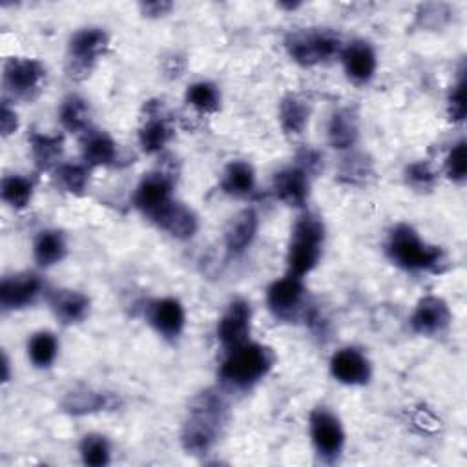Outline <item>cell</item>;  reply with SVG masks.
I'll return each instance as SVG.
<instances>
[{
	"label": "cell",
	"instance_id": "1",
	"mask_svg": "<svg viewBox=\"0 0 467 467\" xmlns=\"http://www.w3.org/2000/svg\"><path fill=\"white\" fill-rule=\"evenodd\" d=\"M226 421V403L224 400L213 392L206 390L199 394L186 416V421L182 425V445L192 454H204L208 452Z\"/></svg>",
	"mask_w": 467,
	"mask_h": 467
},
{
	"label": "cell",
	"instance_id": "2",
	"mask_svg": "<svg viewBox=\"0 0 467 467\" xmlns=\"http://www.w3.org/2000/svg\"><path fill=\"white\" fill-rule=\"evenodd\" d=\"M387 255L407 272H441L445 266L441 248L425 243L409 224H398L389 234Z\"/></svg>",
	"mask_w": 467,
	"mask_h": 467
},
{
	"label": "cell",
	"instance_id": "3",
	"mask_svg": "<svg viewBox=\"0 0 467 467\" xmlns=\"http://www.w3.org/2000/svg\"><path fill=\"white\" fill-rule=\"evenodd\" d=\"M274 361V352L268 347L246 341L244 345L228 350V356L219 368V379L228 389L244 390L261 381L270 372Z\"/></svg>",
	"mask_w": 467,
	"mask_h": 467
},
{
	"label": "cell",
	"instance_id": "4",
	"mask_svg": "<svg viewBox=\"0 0 467 467\" xmlns=\"http://www.w3.org/2000/svg\"><path fill=\"white\" fill-rule=\"evenodd\" d=\"M325 243V226L323 221L314 213L301 215L294 228L286 254L288 274L303 277L308 274L319 261Z\"/></svg>",
	"mask_w": 467,
	"mask_h": 467
},
{
	"label": "cell",
	"instance_id": "5",
	"mask_svg": "<svg viewBox=\"0 0 467 467\" xmlns=\"http://www.w3.org/2000/svg\"><path fill=\"white\" fill-rule=\"evenodd\" d=\"M288 55L301 66H314L341 53V40L330 31H297L286 38Z\"/></svg>",
	"mask_w": 467,
	"mask_h": 467
},
{
	"label": "cell",
	"instance_id": "6",
	"mask_svg": "<svg viewBox=\"0 0 467 467\" xmlns=\"http://www.w3.org/2000/svg\"><path fill=\"white\" fill-rule=\"evenodd\" d=\"M305 286L301 277L286 274L274 281L266 290V305L270 312L285 321L296 319L303 312Z\"/></svg>",
	"mask_w": 467,
	"mask_h": 467
},
{
	"label": "cell",
	"instance_id": "7",
	"mask_svg": "<svg viewBox=\"0 0 467 467\" xmlns=\"http://www.w3.org/2000/svg\"><path fill=\"white\" fill-rule=\"evenodd\" d=\"M310 436L319 456L334 460L339 456L345 445V431L337 416L323 407L310 414Z\"/></svg>",
	"mask_w": 467,
	"mask_h": 467
},
{
	"label": "cell",
	"instance_id": "8",
	"mask_svg": "<svg viewBox=\"0 0 467 467\" xmlns=\"http://www.w3.org/2000/svg\"><path fill=\"white\" fill-rule=\"evenodd\" d=\"M46 77V67L36 58L11 57L4 64V88L15 97H29Z\"/></svg>",
	"mask_w": 467,
	"mask_h": 467
},
{
	"label": "cell",
	"instance_id": "9",
	"mask_svg": "<svg viewBox=\"0 0 467 467\" xmlns=\"http://www.w3.org/2000/svg\"><path fill=\"white\" fill-rule=\"evenodd\" d=\"M250 319H252V308L248 301L244 299L230 301V305L226 306L217 325V339L221 341L226 352L248 341Z\"/></svg>",
	"mask_w": 467,
	"mask_h": 467
},
{
	"label": "cell",
	"instance_id": "10",
	"mask_svg": "<svg viewBox=\"0 0 467 467\" xmlns=\"http://www.w3.org/2000/svg\"><path fill=\"white\" fill-rule=\"evenodd\" d=\"M42 292V279L36 274L22 272L7 275L0 285V305L5 310H18L35 303Z\"/></svg>",
	"mask_w": 467,
	"mask_h": 467
},
{
	"label": "cell",
	"instance_id": "11",
	"mask_svg": "<svg viewBox=\"0 0 467 467\" xmlns=\"http://www.w3.org/2000/svg\"><path fill=\"white\" fill-rule=\"evenodd\" d=\"M170 201H173L171 179L161 171L144 175L133 195L135 206L150 219L159 213Z\"/></svg>",
	"mask_w": 467,
	"mask_h": 467
},
{
	"label": "cell",
	"instance_id": "12",
	"mask_svg": "<svg viewBox=\"0 0 467 467\" xmlns=\"http://www.w3.org/2000/svg\"><path fill=\"white\" fill-rule=\"evenodd\" d=\"M451 323V310L447 303L438 296H425L418 301L412 316L410 327L420 336L441 334Z\"/></svg>",
	"mask_w": 467,
	"mask_h": 467
},
{
	"label": "cell",
	"instance_id": "13",
	"mask_svg": "<svg viewBox=\"0 0 467 467\" xmlns=\"http://www.w3.org/2000/svg\"><path fill=\"white\" fill-rule=\"evenodd\" d=\"M330 374L334 379L345 385H365L372 376V367L363 352L347 347L332 356Z\"/></svg>",
	"mask_w": 467,
	"mask_h": 467
},
{
	"label": "cell",
	"instance_id": "14",
	"mask_svg": "<svg viewBox=\"0 0 467 467\" xmlns=\"http://www.w3.org/2000/svg\"><path fill=\"white\" fill-rule=\"evenodd\" d=\"M341 62L354 84H367L376 73V51L367 40H354L341 49Z\"/></svg>",
	"mask_w": 467,
	"mask_h": 467
},
{
	"label": "cell",
	"instance_id": "15",
	"mask_svg": "<svg viewBox=\"0 0 467 467\" xmlns=\"http://www.w3.org/2000/svg\"><path fill=\"white\" fill-rule=\"evenodd\" d=\"M151 221L175 239H190L199 228V219L192 208L182 202L170 201Z\"/></svg>",
	"mask_w": 467,
	"mask_h": 467
},
{
	"label": "cell",
	"instance_id": "16",
	"mask_svg": "<svg viewBox=\"0 0 467 467\" xmlns=\"http://www.w3.org/2000/svg\"><path fill=\"white\" fill-rule=\"evenodd\" d=\"M272 190L281 202L292 208H299L308 199V190H310L308 173L299 166L285 168L274 175Z\"/></svg>",
	"mask_w": 467,
	"mask_h": 467
},
{
	"label": "cell",
	"instance_id": "17",
	"mask_svg": "<svg viewBox=\"0 0 467 467\" xmlns=\"http://www.w3.org/2000/svg\"><path fill=\"white\" fill-rule=\"evenodd\" d=\"M148 321L162 337L173 339L182 332L186 316L175 297H162L148 305Z\"/></svg>",
	"mask_w": 467,
	"mask_h": 467
},
{
	"label": "cell",
	"instance_id": "18",
	"mask_svg": "<svg viewBox=\"0 0 467 467\" xmlns=\"http://www.w3.org/2000/svg\"><path fill=\"white\" fill-rule=\"evenodd\" d=\"M108 33L100 27H84L77 31L69 40V57L71 60L80 66L88 67L91 62H95L104 49L108 47Z\"/></svg>",
	"mask_w": 467,
	"mask_h": 467
},
{
	"label": "cell",
	"instance_id": "19",
	"mask_svg": "<svg viewBox=\"0 0 467 467\" xmlns=\"http://www.w3.org/2000/svg\"><path fill=\"white\" fill-rule=\"evenodd\" d=\"M257 226L259 219L254 208H244L235 217H232L224 230V246L228 255L243 254L252 244L257 234Z\"/></svg>",
	"mask_w": 467,
	"mask_h": 467
},
{
	"label": "cell",
	"instance_id": "20",
	"mask_svg": "<svg viewBox=\"0 0 467 467\" xmlns=\"http://www.w3.org/2000/svg\"><path fill=\"white\" fill-rule=\"evenodd\" d=\"M49 308L64 325H75L86 319L89 312V299L78 290H53L49 294Z\"/></svg>",
	"mask_w": 467,
	"mask_h": 467
},
{
	"label": "cell",
	"instance_id": "21",
	"mask_svg": "<svg viewBox=\"0 0 467 467\" xmlns=\"http://www.w3.org/2000/svg\"><path fill=\"white\" fill-rule=\"evenodd\" d=\"M80 155L84 164L89 166H108L117 159V144L104 131H86Z\"/></svg>",
	"mask_w": 467,
	"mask_h": 467
},
{
	"label": "cell",
	"instance_id": "22",
	"mask_svg": "<svg viewBox=\"0 0 467 467\" xmlns=\"http://www.w3.org/2000/svg\"><path fill=\"white\" fill-rule=\"evenodd\" d=\"M221 188L226 195L232 197H246L255 188V171L246 161H232L223 170Z\"/></svg>",
	"mask_w": 467,
	"mask_h": 467
},
{
	"label": "cell",
	"instance_id": "23",
	"mask_svg": "<svg viewBox=\"0 0 467 467\" xmlns=\"http://www.w3.org/2000/svg\"><path fill=\"white\" fill-rule=\"evenodd\" d=\"M29 148L35 164L40 170L57 168L64 151V139L60 135H46V133H31L29 135Z\"/></svg>",
	"mask_w": 467,
	"mask_h": 467
},
{
	"label": "cell",
	"instance_id": "24",
	"mask_svg": "<svg viewBox=\"0 0 467 467\" xmlns=\"http://www.w3.org/2000/svg\"><path fill=\"white\" fill-rule=\"evenodd\" d=\"M66 239L57 230H44L36 235L33 243V257L40 266H51L64 259Z\"/></svg>",
	"mask_w": 467,
	"mask_h": 467
},
{
	"label": "cell",
	"instance_id": "25",
	"mask_svg": "<svg viewBox=\"0 0 467 467\" xmlns=\"http://www.w3.org/2000/svg\"><path fill=\"white\" fill-rule=\"evenodd\" d=\"M328 142L337 150H347L354 146L358 139V120L350 109L336 111L328 120Z\"/></svg>",
	"mask_w": 467,
	"mask_h": 467
},
{
	"label": "cell",
	"instance_id": "26",
	"mask_svg": "<svg viewBox=\"0 0 467 467\" xmlns=\"http://www.w3.org/2000/svg\"><path fill=\"white\" fill-rule=\"evenodd\" d=\"M89 117H91V111H89V104L86 99H82L78 95H69L62 100L60 111H58V120L64 130L73 131V133L88 131Z\"/></svg>",
	"mask_w": 467,
	"mask_h": 467
},
{
	"label": "cell",
	"instance_id": "27",
	"mask_svg": "<svg viewBox=\"0 0 467 467\" xmlns=\"http://www.w3.org/2000/svg\"><path fill=\"white\" fill-rule=\"evenodd\" d=\"M308 115H310V108L301 97L286 95L281 100L279 120H281V128L286 133H292V135L303 133V130L308 124Z\"/></svg>",
	"mask_w": 467,
	"mask_h": 467
},
{
	"label": "cell",
	"instance_id": "28",
	"mask_svg": "<svg viewBox=\"0 0 467 467\" xmlns=\"http://www.w3.org/2000/svg\"><path fill=\"white\" fill-rule=\"evenodd\" d=\"M58 354V341L53 332L40 330L31 336L27 341V356L31 363L38 368H47Z\"/></svg>",
	"mask_w": 467,
	"mask_h": 467
},
{
	"label": "cell",
	"instance_id": "29",
	"mask_svg": "<svg viewBox=\"0 0 467 467\" xmlns=\"http://www.w3.org/2000/svg\"><path fill=\"white\" fill-rule=\"evenodd\" d=\"M0 197L11 208H26L33 197V181L24 175H5L0 184Z\"/></svg>",
	"mask_w": 467,
	"mask_h": 467
},
{
	"label": "cell",
	"instance_id": "30",
	"mask_svg": "<svg viewBox=\"0 0 467 467\" xmlns=\"http://www.w3.org/2000/svg\"><path fill=\"white\" fill-rule=\"evenodd\" d=\"M109 403L111 400L108 394L95 392L91 389H80L66 396L64 409L71 414H86V412H95L104 407H109Z\"/></svg>",
	"mask_w": 467,
	"mask_h": 467
},
{
	"label": "cell",
	"instance_id": "31",
	"mask_svg": "<svg viewBox=\"0 0 467 467\" xmlns=\"http://www.w3.org/2000/svg\"><path fill=\"white\" fill-rule=\"evenodd\" d=\"M186 102L202 113H213L219 109L221 93L215 84H212L208 80H199V82H193L192 86H188Z\"/></svg>",
	"mask_w": 467,
	"mask_h": 467
},
{
	"label": "cell",
	"instance_id": "32",
	"mask_svg": "<svg viewBox=\"0 0 467 467\" xmlns=\"http://www.w3.org/2000/svg\"><path fill=\"white\" fill-rule=\"evenodd\" d=\"M171 137L170 126L162 119H150L142 124L139 131V144L146 153L161 151Z\"/></svg>",
	"mask_w": 467,
	"mask_h": 467
},
{
	"label": "cell",
	"instance_id": "33",
	"mask_svg": "<svg viewBox=\"0 0 467 467\" xmlns=\"http://www.w3.org/2000/svg\"><path fill=\"white\" fill-rule=\"evenodd\" d=\"M55 181L62 190L69 193H82L89 181V170L86 164L60 162L55 168Z\"/></svg>",
	"mask_w": 467,
	"mask_h": 467
},
{
	"label": "cell",
	"instance_id": "34",
	"mask_svg": "<svg viewBox=\"0 0 467 467\" xmlns=\"http://www.w3.org/2000/svg\"><path fill=\"white\" fill-rule=\"evenodd\" d=\"M80 456L86 465L102 467L109 463L111 449L102 434H86L80 441Z\"/></svg>",
	"mask_w": 467,
	"mask_h": 467
},
{
	"label": "cell",
	"instance_id": "35",
	"mask_svg": "<svg viewBox=\"0 0 467 467\" xmlns=\"http://www.w3.org/2000/svg\"><path fill=\"white\" fill-rule=\"evenodd\" d=\"M445 173L454 182H463L467 175V148L465 140H458L445 157Z\"/></svg>",
	"mask_w": 467,
	"mask_h": 467
},
{
	"label": "cell",
	"instance_id": "36",
	"mask_svg": "<svg viewBox=\"0 0 467 467\" xmlns=\"http://www.w3.org/2000/svg\"><path fill=\"white\" fill-rule=\"evenodd\" d=\"M447 111L452 122H460L465 119V78L460 75L458 82L452 86L447 100Z\"/></svg>",
	"mask_w": 467,
	"mask_h": 467
},
{
	"label": "cell",
	"instance_id": "37",
	"mask_svg": "<svg viewBox=\"0 0 467 467\" xmlns=\"http://www.w3.org/2000/svg\"><path fill=\"white\" fill-rule=\"evenodd\" d=\"M405 173H407V181L420 190L431 188L436 179V173L431 170V166L427 162H412Z\"/></svg>",
	"mask_w": 467,
	"mask_h": 467
},
{
	"label": "cell",
	"instance_id": "38",
	"mask_svg": "<svg viewBox=\"0 0 467 467\" xmlns=\"http://www.w3.org/2000/svg\"><path fill=\"white\" fill-rule=\"evenodd\" d=\"M0 128H2V135H11L16 131L18 128V117L16 111L9 108L7 102L2 104V111H0Z\"/></svg>",
	"mask_w": 467,
	"mask_h": 467
},
{
	"label": "cell",
	"instance_id": "39",
	"mask_svg": "<svg viewBox=\"0 0 467 467\" xmlns=\"http://www.w3.org/2000/svg\"><path fill=\"white\" fill-rule=\"evenodd\" d=\"M170 7H171V4H168V2H148V4H142V11H144L148 16L164 15Z\"/></svg>",
	"mask_w": 467,
	"mask_h": 467
}]
</instances>
